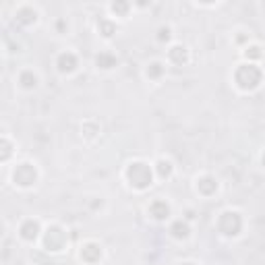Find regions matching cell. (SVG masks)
Listing matches in <instances>:
<instances>
[{
  "instance_id": "cell-1",
  "label": "cell",
  "mask_w": 265,
  "mask_h": 265,
  "mask_svg": "<svg viewBox=\"0 0 265 265\" xmlns=\"http://www.w3.org/2000/svg\"><path fill=\"white\" fill-rule=\"evenodd\" d=\"M261 79H263L261 69L257 64H251V62L240 64L238 69L234 71V83H236L238 90H242V92L257 90V87L261 85Z\"/></svg>"
},
{
  "instance_id": "cell-2",
  "label": "cell",
  "mask_w": 265,
  "mask_h": 265,
  "mask_svg": "<svg viewBox=\"0 0 265 265\" xmlns=\"http://www.w3.org/2000/svg\"><path fill=\"white\" fill-rule=\"evenodd\" d=\"M126 181H128V185L132 189H139V191L151 187L153 172H151L149 164H145V162H132V164H128V168H126Z\"/></svg>"
},
{
  "instance_id": "cell-3",
  "label": "cell",
  "mask_w": 265,
  "mask_h": 265,
  "mask_svg": "<svg viewBox=\"0 0 265 265\" xmlns=\"http://www.w3.org/2000/svg\"><path fill=\"white\" fill-rule=\"evenodd\" d=\"M217 230L224 236H238L242 230V217L238 211H224L217 217Z\"/></svg>"
},
{
  "instance_id": "cell-4",
  "label": "cell",
  "mask_w": 265,
  "mask_h": 265,
  "mask_svg": "<svg viewBox=\"0 0 265 265\" xmlns=\"http://www.w3.org/2000/svg\"><path fill=\"white\" fill-rule=\"evenodd\" d=\"M66 247V232L60 226H50L46 232H43V249L58 253Z\"/></svg>"
},
{
  "instance_id": "cell-5",
  "label": "cell",
  "mask_w": 265,
  "mask_h": 265,
  "mask_svg": "<svg viewBox=\"0 0 265 265\" xmlns=\"http://www.w3.org/2000/svg\"><path fill=\"white\" fill-rule=\"evenodd\" d=\"M13 181L19 187H31L37 181V170L33 164H19L13 172Z\"/></svg>"
},
{
  "instance_id": "cell-6",
  "label": "cell",
  "mask_w": 265,
  "mask_h": 265,
  "mask_svg": "<svg viewBox=\"0 0 265 265\" xmlns=\"http://www.w3.org/2000/svg\"><path fill=\"white\" fill-rule=\"evenodd\" d=\"M56 66H58V71L60 73H73L77 66H79V58H77V54H73V52H62V54H58V58H56Z\"/></svg>"
},
{
  "instance_id": "cell-7",
  "label": "cell",
  "mask_w": 265,
  "mask_h": 265,
  "mask_svg": "<svg viewBox=\"0 0 265 265\" xmlns=\"http://www.w3.org/2000/svg\"><path fill=\"white\" fill-rule=\"evenodd\" d=\"M81 259L85 263H98L102 259V247L98 245V242H85V245L81 247Z\"/></svg>"
},
{
  "instance_id": "cell-8",
  "label": "cell",
  "mask_w": 265,
  "mask_h": 265,
  "mask_svg": "<svg viewBox=\"0 0 265 265\" xmlns=\"http://www.w3.org/2000/svg\"><path fill=\"white\" fill-rule=\"evenodd\" d=\"M19 236L23 240H27V242H33L39 236V222L37 219H25L19 228Z\"/></svg>"
},
{
  "instance_id": "cell-9",
  "label": "cell",
  "mask_w": 265,
  "mask_h": 265,
  "mask_svg": "<svg viewBox=\"0 0 265 265\" xmlns=\"http://www.w3.org/2000/svg\"><path fill=\"white\" fill-rule=\"evenodd\" d=\"M149 215L153 219H158V222H162V219H166L170 215V205L164 199H156V201H151V205H149Z\"/></svg>"
},
{
  "instance_id": "cell-10",
  "label": "cell",
  "mask_w": 265,
  "mask_h": 265,
  "mask_svg": "<svg viewBox=\"0 0 265 265\" xmlns=\"http://www.w3.org/2000/svg\"><path fill=\"white\" fill-rule=\"evenodd\" d=\"M15 21L19 25H33L37 21V11L31 9V7H21V9H17Z\"/></svg>"
},
{
  "instance_id": "cell-11",
  "label": "cell",
  "mask_w": 265,
  "mask_h": 265,
  "mask_svg": "<svg viewBox=\"0 0 265 265\" xmlns=\"http://www.w3.org/2000/svg\"><path fill=\"white\" fill-rule=\"evenodd\" d=\"M168 58H170V62L179 64V66L187 64L189 62V50H187V46H183V43H176V46H172L168 50Z\"/></svg>"
},
{
  "instance_id": "cell-12",
  "label": "cell",
  "mask_w": 265,
  "mask_h": 265,
  "mask_svg": "<svg viewBox=\"0 0 265 265\" xmlns=\"http://www.w3.org/2000/svg\"><path fill=\"white\" fill-rule=\"evenodd\" d=\"M197 191L201 195H205V197H209V195H213L217 191V181L213 179V176H201V179L197 181Z\"/></svg>"
},
{
  "instance_id": "cell-13",
  "label": "cell",
  "mask_w": 265,
  "mask_h": 265,
  "mask_svg": "<svg viewBox=\"0 0 265 265\" xmlns=\"http://www.w3.org/2000/svg\"><path fill=\"white\" fill-rule=\"evenodd\" d=\"M116 62H118V58H116L112 52H110V50H104V52H100V54L96 56V64L100 66V69H104V71L114 69Z\"/></svg>"
},
{
  "instance_id": "cell-14",
  "label": "cell",
  "mask_w": 265,
  "mask_h": 265,
  "mask_svg": "<svg viewBox=\"0 0 265 265\" xmlns=\"http://www.w3.org/2000/svg\"><path fill=\"white\" fill-rule=\"evenodd\" d=\"M170 234L176 240H185V238H189L191 228H189V224L185 222V219H176V222H172V226H170Z\"/></svg>"
},
{
  "instance_id": "cell-15",
  "label": "cell",
  "mask_w": 265,
  "mask_h": 265,
  "mask_svg": "<svg viewBox=\"0 0 265 265\" xmlns=\"http://www.w3.org/2000/svg\"><path fill=\"white\" fill-rule=\"evenodd\" d=\"M19 83H21L23 90H35V87H37V75L27 69V71H23L19 75Z\"/></svg>"
},
{
  "instance_id": "cell-16",
  "label": "cell",
  "mask_w": 265,
  "mask_h": 265,
  "mask_svg": "<svg viewBox=\"0 0 265 265\" xmlns=\"http://www.w3.org/2000/svg\"><path fill=\"white\" fill-rule=\"evenodd\" d=\"M98 29L104 37H112L116 33V23H112L110 19H100L98 21Z\"/></svg>"
},
{
  "instance_id": "cell-17",
  "label": "cell",
  "mask_w": 265,
  "mask_h": 265,
  "mask_svg": "<svg viewBox=\"0 0 265 265\" xmlns=\"http://www.w3.org/2000/svg\"><path fill=\"white\" fill-rule=\"evenodd\" d=\"M172 162L170 160H158V164H156V172H158V176H160V179H170V176H172Z\"/></svg>"
},
{
  "instance_id": "cell-18",
  "label": "cell",
  "mask_w": 265,
  "mask_h": 265,
  "mask_svg": "<svg viewBox=\"0 0 265 265\" xmlns=\"http://www.w3.org/2000/svg\"><path fill=\"white\" fill-rule=\"evenodd\" d=\"M164 73H166V66H164L162 62H151V64L147 66V77H149V79H160Z\"/></svg>"
},
{
  "instance_id": "cell-19",
  "label": "cell",
  "mask_w": 265,
  "mask_h": 265,
  "mask_svg": "<svg viewBox=\"0 0 265 265\" xmlns=\"http://www.w3.org/2000/svg\"><path fill=\"white\" fill-rule=\"evenodd\" d=\"M128 9H130L128 3H112V5H110V11H112L116 17H126Z\"/></svg>"
},
{
  "instance_id": "cell-20",
  "label": "cell",
  "mask_w": 265,
  "mask_h": 265,
  "mask_svg": "<svg viewBox=\"0 0 265 265\" xmlns=\"http://www.w3.org/2000/svg\"><path fill=\"white\" fill-rule=\"evenodd\" d=\"M245 56H247V58H251V60H257V58H261V56H263V52H261V48H259V46H249V48L245 50Z\"/></svg>"
},
{
  "instance_id": "cell-21",
  "label": "cell",
  "mask_w": 265,
  "mask_h": 265,
  "mask_svg": "<svg viewBox=\"0 0 265 265\" xmlns=\"http://www.w3.org/2000/svg\"><path fill=\"white\" fill-rule=\"evenodd\" d=\"M0 145H3V162H7L9 158H11V153H13V147H11V143H9V139H3L0 141Z\"/></svg>"
},
{
  "instance_id": "cell-22",
  "label": "cell",
  "mask_w": 265,
  "mask_h": 265,
  "mask_svg": "<svg viewBox=\"0 0 265 265\" xmlns=\"http://www.w3.org/2000/svg\"><path fill=\"white\" fill-rule=\"evenodd\" d=\"M170 27H160L158 29V41H168L170 39Z\"/></svg>"
},
{
  "instance_id": "cell-23",
  "label": "cell",
  "mask_w": 265,
  "mask_h": 265,
  "mask_svg": "<svg viewBox=\"0 0 265 265\" xmlns=\"http://www.w3.org/2000/svg\"><path fill=\"white\" fill-rule=\"evenodd\" d=\"M83 130H85V135H87V137H94V135H96L94 130H98V126L92 124V122H87V124H83Z\"/></svg>"
},
{
  "instance_id": "cell-24",
  "label": "cell",
  "mask_w": 265,
  "mask_h": 265,
  "mask_svg": "<svg viewBox=\"0 0 265 265\" xmlns=\"http://www.w3.org/2000/svg\"><path fill=\"white\" fill-rule=\"evenodd\" d=\"M261 164H263V166H265V153H263V158H261Z\"/></svg>"
},
{
  "instance_id": "cell-25",
  "label": "cell",
  "mask_w": 265,
  "mask_h": 265,
  "mask_svg": "<svg viewBox=\"0 0 265 265\" xmlns=\"http://www.w3.org/2000/svg\"><path fill=\"white\" fill-rule=\"evenodd\" d=\"M181 265H195V263H181Z\"/></svg>"
}]
</instances>
